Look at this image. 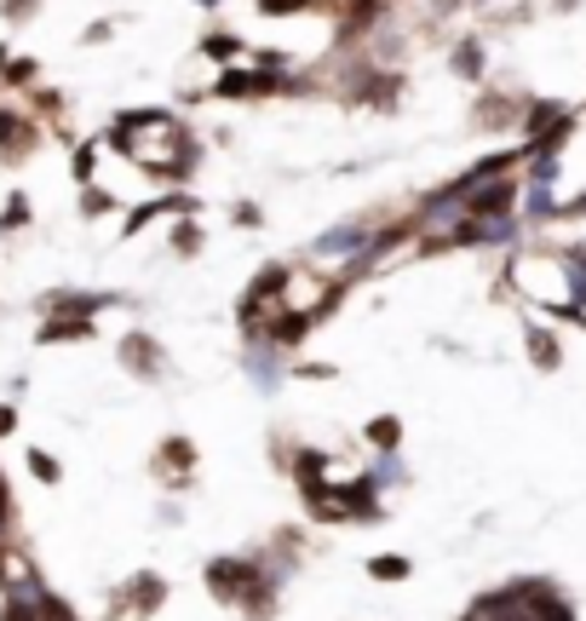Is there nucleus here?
Segmentation results:
<instances>
[{
    "instance_id": "nucleus-1",
    "label": "nucleus",
    "mask_w": 586,
    "mask_h": 621,
    "mask_svg": "<svg viewBox=\"0 0 586 621\" xmlns=\"http://www.w3.org/2000/svg\"><path fill=\"white\" fill-rule=\"evenodd\" d=\"M208 587L219 593V598H241V605H265V575H259L253 564H236V558H230V564H225V558H219V564L208 570Z\"/></svg>"
},
{
    "instance_id": "nucleus-2",
    "label": "nucleus",
    "mask_w": 586,
    "mask_h": 621,
    "mask_svg": "<svg viewBox=\"0 0 586 621\" xmlns=\"http://www.w3.org/2000/svg\"><path fill=\"white\" fill-rule=\"evenodd\" d=\"M35 150H40V122L29 110L0 104V156H7V162H29Z\"/></svg>"
},
{
    "instance_id": "nucleus-3",
    "label": "nucleus",
    "mask_w": 586,
    "mask_h": 621,
    "mask_svg": "<svg viewBox=\"0 0 586 621\" xmlns=\"http://www.w3.org/2000/svg\"><path fill=\"white\" fill-rule=\"evenodd\" d=\"M265 92H282L271 70H225L213 82V98H265Z\"/></svg>"
},
{
    "instance_id": "nucleus-4",
    "label": "nucleus",
    "mask_w": 586,
    "mask_h": 621,
    "mask_svg": "<svg viewBox=\"0 0 586 621\" xmlns=\"http://www.w3.org/2000/svg\"><path fill=\"white\" fill-rule=\"evenodd\" d=\"M512 202H518L512 178H489V185H477L466 196V213H477V219H512Z\"/></svg>"
},
{
    "instance_id": "nucleus-5",
    "label": "nucleus",
    "mask_w": 586,
    "mask_h": 621,
    "mask_svg": "<svg viewBox=\"0 0 586 621\" xmlns=\"http://www.w3.org/2000/svg\"><path fill=\"white\" fill-rule=\"evenodd\" d=\"M121 363H127L138 380H155L161 374V346L150 334H127V339H121Z\"/></svg>"
},
{
    "instance_id": "nucleus-6",
    "label": "nucleus",
    "mask_w": 586,
    "mask_h": 621,
    "mask_svg": "<svg viewBox=\"0 0 586 621\" xmlns=\"http://www.w3.org/2000/svg\"><path fill=\"white\" fill-rule=\"evenodd\" d=\"M362 243H374V236L362 231V225H339V231H328V236L316 243V253H322V259H346V253H351V265H357V259L369 253Z\"/></svg>"
},
{
    "instance_id": "nucleus-7",
    "label": "nucleus",
    "mask_w": 586,
    "mask_h": 621,
    "mask_svg": "<svg viewBox=\"0 0 586 621\" xmlns=\"http://www.w3.org/2000/svg\"><path fill=\"white\" fill-rule=\"evenodd\" d=\"M115 306V294H47V316H92Z\"/></svg>"
},
{
    "instance_id": "nucleus-8",
    "label": "nucleus",
    "mask_w": 586,
    "mask_h": 621,
    "mask_svg": "<svg viewBox=\"0 0 586 621\" xmlns=\"http://www.w3.org/2000/svg\"><path fill=\"white\" fill-rule=\"evenodd\" d=\"M35 339H40V346H64V339H92V316H47Z\"/></svg>"
},
{
    "instance_id": "nucleus-9",
    "label": "nucleus",
    "mask_w": 586,
    "mask_h": 621,
    "mask_svg": "<svg viewBox=\"0 0 586 621\" xmlns=\"http://www.w3.org/2000/svg\"><path fill=\"white\" fill-rule=\"evenodd\" d=\"M161 213H196V202L190 196H155V202H145L138 213H127V236H138L150 225V219H161Z\"/></svg>"
},
{
    "instance_id": "nucleus-10",
    "label": "nucleus",
    "mask_w": 586,
    "mask_h": 621,
    "mask_svg": "<svg viewBox=\"0 0 586 621\" xmlns=\"http://www.w3.org/2000/svg\"><path fill=\"white\" fill-rule=\"evenodd\" d=\"M507 122H518L512 98H483V110H477V127H507Z\"/></svg>"
},
{
    "instance_id": "nucleus-11",
    "label": "nucleus",
    "mask_w": 586,
    "mask_h": 621,
    "mask_svg": "<svg viewBox=\"0 0 586 621\" xmlns=\"http://www.w3.org/2000/svg\"><path fill=\"white\" fill-rule=\"evenodd\" d=\"M161 593H167V587H161L155 575H138L133 587H127V598H133V610H155V605H161Z\"/></svg>"
},
{
    "instance_id": "nucleus-12",
    "label": "nucleus",
    "mask_w": 586,
    "mask_h": 621,
    "mask_svg": "<svg viewBox=\"0 0 586 621\" xmlns=\"http://www.w3.org/2000/svg\"><path fill=\"white\" fill-rule=\"evenodd\" d=\"M558 122H563V110H558V104H529V110H523V127H529L535 138H540V133H552Z\"/></svg>"
},
{
    "instance_id": "nucleus-13",
    "label": "nucleus",
    "mask_w": 586,
    "mask_h": 621,
    "mask_svg": "<svg viewBox=\"0 0 586 621\" xmlns=\"http://www.w3.org/2000/svg\"><path fill=\"white\" fill-rule=\"evenodd\" d=\"M454 75H466V82H477V75H483V47L477 41H460L454 47Z\"/></svg>"
},
{
    "instance_id": "nucleus-14",
    "label": "nucleus",
    "mask_w": 586,
    "mask_h": 621,
    "mask_svg": "<svg viewBox=\"0 0 586 621\" xmlns=\"http://www.w3.org/2000/svg\"><path fill=\"white\" fill-rule=\"evenodd\" d=\"M35 82H40L35 58H7V87H35Z\"/></svg>"
},
{
    "instance_id": "nucleus-15",
    "label": "nucleus",
    "mask_w": 586,
    "mask_h": 621,
    "mask_svg": "<svg viewBox=\"0 0 586 621\" xmlns=\"http://www.w3.org/2000/svg\"><path fill=\"white\" fill-rule=\"evenodd\" d=\"M529 357H535L540 369H558V339L535 328V334H529Z\"/></svg>"
},
{
    "instance_id": "nucleus-16",
    "label": "nucleus",
    "mask_w": 586,
    "mask_h": 621,
    "mask_svg": "<svg viewBox=\"0 0 586 621\" xmlns=\"http://www.w3.org/2000/svg\"><path fill=\"white\" fill-rule=\"evenodd\" d=\"M201 52L219 58V64H230V58L241 52V41H236V35H208V41H201Z\"/></svg>"
},
{
    "instance_id": "nucleus-17",
    "label": "nucleus",
    "mask_w": 586,
    "mask_h": 621,
    "mask_svg": "<svg viewBox=\"0 0 586 621\" xmlns=\"http://www.w3.org/2000/svg\"><path fill=\"white\" fill-rule=\"evenodd\" d=\"M24 225H29V202H24V196H12L7 213H0V236H7V231H24Z\"/></svg>"
},
{
    "instance_id": "nucleus-18",
    "label": "nucleus",
    "mask_w": 586,
    "mask_h": 621,
    "mask_svg": "<svg viewBox=\"0 0 586 621\" xmlns=\"http://www.w3.org/2000/svg\"><path fill=\"white\" fill-rule=\"evenodd\" d=\"M155 460H161V467H178V477H185V467H190L196 455H190V444H178V437H173V444H161Z\"/></svg>"
},
{
    "instance_id": "nucleus-19",
    "label": "nucleus",
    "mask_w": 586,
    "mask_h": 621,
    "mask_svg": "<svg viewBox=\"0 0 586 621\" xmlns=\"http://www.w3.org/2000/svg\"><path fill=\"white\" fill-rule=\"evenodd\" d=\"M29 472L40 477V484H58V477H64V472H58V460H52L47 449H29Z\"/></svg>"
},
{
    "instance_id": "nucleus-20",
    "label": "nucleus",
    "mask_w": 586,
    "mask_h": 621,
    "mask_svg": "<svg viewBox=\"0 0 586 621\" xmlns=\"http://www.w3.org/2000/svg\"><path fill=\"white\" fill-rule=\"evenodd\" d=\"M115 208V196H104V190H87V196H80V213H87V219H104Z\"/></svg>"
},
{
    "instance_id": "nucleus-21",
    "label": "nucleus",
    "mask_w": 586,
    "mask_h": 621,
    "mask_svg": "<svg viewBox=\"0 0 586 621\" xmlns=\"http://www.w3.org/2000/svg\"><path fill=\"white\" fill-rule=\"evenodd\" d=\"M92 173H98V145H80V150H75V178L87 185Z\"/></svg>"
},
{
    "instance_id": "nucleus-22",
    "label": "nucleus",
    "mask_w": 586,
    "mask_h": 621,
    "mask_svg": "<svg viewBox=\"0 0 586 621\" xmlns=\"http://www.w3.org/2000/svg\"><path fill=\"white\" fill-rule=\"evenodd\" d=\"M265 7V17H294V12H306L311 0H259Z\"/></svg>"
},
{
    "instance_id": "nucleus-23",
    "label": "nucleus",
    "mask_w": 586,
    "mask_h": 621,
    "mask_svg": "<svg viewBox=\"0 0 586 621\" xmlns=\"http://www.w3.org/2000/svg\"><path fill=\"white\" fill-rule=\"evenodd\" d=\"M29 104H35V115H52V122L64 115V98H58V92H35Z\"/></svg>"
},
{
    "instance_id": "nucleus-24",
    "label": "nucleus",
    "mask_w": 586,
    "mask_h": 621,
    "mask_svg": "<svg viewBox=\"0 0 586 621\" xmlns=\"http://www.w3.org/2000/svg\"><path fill=\"white\" fill-rule=\"evenodd\" d=\"M374 575L379 581H402V575H409V564H402V558H374Z\"/></svg>"
},
{
    "instance_id": "nucleus-25",
    "label": "nucleus",
    "mask_w": 586,
    "mask_h": 621,
    "mask_svg": "<svg viewBox=\"0 0 586 621\" xmlns=\"http://www.w3.org/2000/svg\"><path fill=\"white\" fill-rule=\"evenodd\" d=\"M35 7H40V0H0V12H7L12 24H24V17H35Z\"/></svg>"
},
{
    "instance_id": "nucleus-26",
    "label": "nucleus",
    "mask_w": 586,
    "mask_h": 621,
    "mask_svg": "<svg viewBox=\"0 0 586 621\" xmlns=\"http://www.w3.org/2000/svg\"><path fill=\"white\" fill-rule=\"evenodd\" d=\"M173 248H178V253H196V248H201V231H196V225H178V231H173Z\"/></svg>"
},
{
    "instance_id": "nucleus-27",
    "label": "nucleus",
    "mask_w": 586,
    "mask_h": 621,
    "mask_svg": "<svg viewBox=\"0 0 586 621\" xmlns=\"http://www.w3.org/2000/svg\"><path fill=\"white\" fill-rule=\"evenodd\" d=\"M369 437H374L379 449H391V444H397V420H374V426H369Z\"/></svg>"
},
{
    "instance_id": "nucleus-28",
    "label": "nucleus",
    "mask_w": 586,
    "mask_h": 621,
    "mask_svg": "<svg viewBox=\"0 0 586 621\" xmlns=\"http://www.w3.org/2000/svg\"><path fill=\"white\" fill-rule=\"evenodd\" d=\"M12 426H17V409H12V403H0V437H7Z\"/></svg>"
},
{
    "instance_id": "nucleus-29",
    "label": "nucleus",
    "mask_w": 586,
    "mask_h": 621,
    "mask_svg": "<svg viewBox=\"0 0 586 621\" xmlns=\"http://www.w3.org/2000/svg\"><path fill=\"white\" fill-rule=\"evenodd\" d=\"M7 58H12V52H7V47H0V82H7Z\"/></svg>"
},
{
    "instance_id": "nucleus-30",
    "label": "nucleus",
    "mask_w": 586,
    "mask_h": 621,
    "mask_svg": "<svg viewBox=\"0 0 586 621\" xmlns=\"http://www.w3.org/2000/svg\"><path fill=\"white\" fill-rule=\"evenodd\" d=\"M196 7H219V0H196Z\"/></svg>"
},
{
    "instance_id": "nucleus-31",
    "label": "nucleus",
    "mask_w": 586,
    "mask_h": 621,
    "mask_svg": "<svg viewBox=\"0 0 586 621\" xmlns=\"http://www.w3.org/2000/svg\"><path fill=\"white\" fill-rule=\"evenodd\" d=\"M0 489H7V477H0Z\"/></svg>"
}]
</instances>
